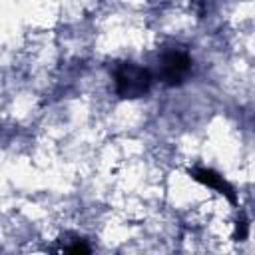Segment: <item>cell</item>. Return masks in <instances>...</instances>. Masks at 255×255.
<instances>
[{
    "instance_id": "obj_3",
    "label": "cell",
    "mask_w": 255,
    "mask_h": 255,
    "mask_svg": "<svg viewBox=\"0 0 255 255\" xmlns=\"http://www.w3.org/2000/svg\"><path fill=\"white\" fill-rule=\"evenodd\" d=\"M189 173H191V177H193L195 181H199V183H203V185L215 189L217 193H221L223 197H227L231 203L237 201V195H235L233 185L227 183V181L223 179V175H219L217 171H213V169H209V167H195V169H191Z\"/></svg>"
},
{
    "instance_id": "obj_5",
    "label": "cell",
    "mask_w": 255,
    "mask_h": 255,
    "mask_svg": "<svg viewBox=\"0 0 255 255\" xmlns=\"http://www.w3.org/2000/svg\"><path fill=\"white\" fill-rule=\"evenodd\" d=\"M68 251H70V253H88V251H90V247H88L86 243H82V241H76L74 245H70V247H68Z\"/></svg>"
},
{
    "instance_id": "obj_2",
    "label": "cell",
    "mask_w": 255,
    "mask_h": 255,
    "mask_svg": "<svg viewBox=\"0 0 255 255\" xmlns=\"http://www.w3.org/2000/svg\"><path fill=\"white\" fill-rule=\"evenodd\" d=\"M191 70V60L185 52L181 50H169L161 54V64H159V78L167 86H177L185 80V76Z\"/></svg>"
},
{
    "instance_id": "obj_1",
    "label": "cell",
    "mask_w": 255,
    "mask_h": 255,
    "mask_svg": "<svg viewBox=\"0 0 255 255\" xmlns=\"http://www.w3.org/2000/svg\"><path fill=\"white\" fill-rule=\"evenodd\" d=\"M114 86L116 94L124 100L141 98L149 92L151 74L147 68H141L133 62H122L114 68Z\"/></svg>"
},
{
    "instance_id": "obj_4",
    "label": "cell",
    "mask_w": 255,
    "mask_h": 255,
    "mask_svg": "<svg viewBox=\"0 0 255 255\" xmlns=\"http://www.w3.org/2000/svg\"><path fill=\"white\" fill-rule=\"evenodd\" d=\"M247 221L245 219H241V221H237V231H235V239H239V241H243L245 237H247Z\"/></svg>"
}]
</instances>
